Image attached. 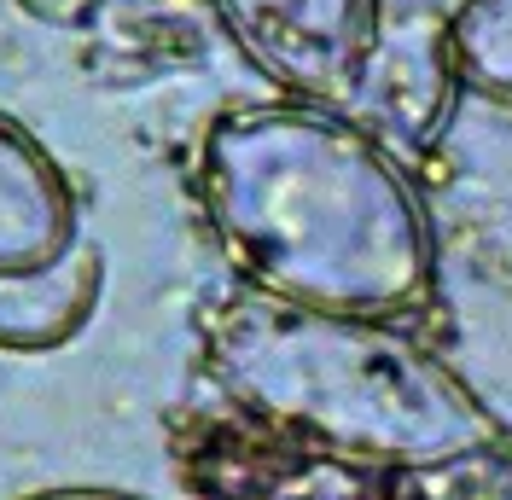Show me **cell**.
<instances>
[{
  "label": "cell",
  "mask_w": 512,
  "mask_h": 500,
  "mask_svg": "<svg viewBox=\"0 0 512 500\" xmlns=\"http://www.w3.org/2000/svg\"><path fill=\"white\" fill-rule=\"evenodd\" d=\"M198 192L262 297L355 320H390L431 297L437 245L414 181L338 111L251 105L216 117Z\"/></svg>",
  "instance_id": "6da1fadb"
},
{
  "label": "cell",
  "mask_w": 512,
  "mask_h": 500,
  "mask_svg": "<svg viewBox=\"0 0 512 500\" xmlns=\"http://www.w3.org/2000/svg\"><path fill=\"white\" fill-rule=\"evenodd\" d=\"M210 373L251 419L367 471H454L495 454V413L384 320L239 297L204 332Z\"/></svg>",
  "instance_id": "7a4b0ae2"
},
{
  "label": "cell",
  "mask_w": 512,
  "mask_h": 500,
  "mask_svg": "<svg viewBox=\"0 0 512 500\" xmlns=\"http://www.w3.org/2000/svg\"><path fill=\"white\" fill-rule=\"evenodd\" d=\"M227 41L280 94L315 111H355L379 64V0H210Z\"/></svg>",
  "instance_id": "3957f363"
},
{
  "label": "cell",
  "mask_w": 512,
  "mask_h": 500,
  "mask_svg": "<svg viewBox=\"0 0 512 500\" xmlns=\"http://www.w3.org/2000/svg\"><path fill=\"white\" fill-rule=\"evenodd\" d=\"M82 239L76 187L24 123L0 111V274L53 268Z\"/></svg>",
  "instance_id": "277c9868"
},
{
  "label": "cell",
  "mask_w": 512,
  "mask_h": 500,
  "mask_svg": "<svg viewBox=\"0 0 512 500\" xmlns=\"http://www.w3.org/2000/svg\"><path fill=\"white\" fill-rule=\"evenodd\" d=\"M99 291H105V256L88 233L53 268L0 274V349L35 355V349L70 344L94 320Z\"/></svg>",
  "instance_id": "5b68a950"
},
{
  "label": "cell",
  "mask_w": 512,
  "mask_h": 500,
  "mask_svg": "<svg viewBox=\"0 0 512 500\" xmlns=\"http://www.w3.org/2000/svg\"><path fill=\"white\" fill-rule=\"evenodd\" d=\"M448 70L478 99L512 105V0H460L448 24Z\"/></svg>",
  "instance_id": "8992f818"
},
{
  "label": "cell",
  "mask_w": 512,
  "mask_h": 500,
  "mask_svg": "<svg viewBox=\"0 0 512 500\" xmlns=\"http://www.w3.org/2000/svg\"><path fill=\"white\" fill-rule=\"evenodd\" d=\"M24 500H146V495H123V489H35Z\"/></svg>",
  "instance_id": "52a82bcc"
},
{
  "label": "cell",
  "mask_w": 512,
  "mask_h": 500,
  "mask_svg": "<svg viewBox=\"0 0 512 500\" xmlns=\"http://www.w3.org/2000/svg\"><path fill=\"white\" fill-rule=\"evenodd\" d=\"M18 6L35 18H82L88 12V0H18Z\"/></svg>",
  "instance_id": "ba28073f"
}]
</instances>
